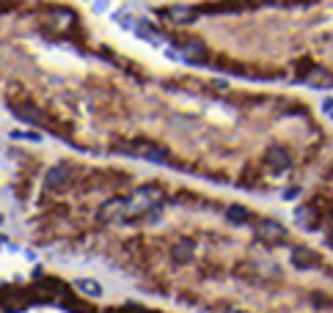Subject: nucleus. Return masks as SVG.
Wrapping results in <instances>:
<instances>
[{"mask_svg":"<svg viewBox=\"0 0 333 313\" xmlns=\"http://www.w3.org/2000/svg\"><path fill=\"white\" fill-rule=\"evenodd\" d=\"M256 234H259V239H264V242H281L284 239V226L275 220H262Z\"/></svg>","mask_w":333,"mask_h":313,"instance_id":"obj_1","label":"nucleus"},{"mask_svg":"<svg viewBox=\"0 0 333 313\" xmlns=\"http://www.w3.org/2000/svg\"><path fill=\"white\" fill-rule=\"evenodd\" d=\"M121 217H130V212H127V201H107L105 206H102V220H121Z\"/></svg>","mask_w":333,"mask_h":313,"instance_id":"obj_2","label":"nucleus"},{"mask_svg":"<svg viewBox=\"0 0 333 313\" xmlns=\"http://www.w3.org/2000/svg\"><path fill=\"white\" fill-rule=\"evenodd\" d=\"M135 36H141L144 42H149V44H154V47H162L165 44V36H160L157 30L152 28V25H146V22H135Z\"/></svg>","mask_w":333,"mask_h":313,"instance_id":"obj_3","label":"nucleus"},{"mask_svg":"<svg viewBox=\"0 0 333 313\" xmlns=\"http://www.w3.org/2000/svg\"><path fill=\"white\" fill-rule=\"evenodd\" d=\"M292 264H295L297 269H314L317 267V253H311V250H306V247H297L295 253H292Z\"/></svg>","mask_w":333,"mask_h":313,"instance_id":"obj_4","label":"nucleus"},{"mask_svg":"<svg viewBox=\"0 0 333 313\" xmlns=\"http://www.w3.org/2000/svg\"><path fill=\"white\" fill-rule=\"evenodd\" d=\"M306 85H311V88H330L333 77L325 69H311L309 74H306Z\"/></svg>","mask_w":333,"mask_h":313,"instance_id":"obj_5","label":"nucleus"},{"mask_svg":"<svg viewBox=\"0 0 333 313\" xmlns=\"http://www.w3.org/2000/svg\"><path fill=\"white\" fill-rule=\"evenodd\" d=\"M165 17H171L174 22H193L196 11L190 6H171V9H165Z\"/></svg>","mask_w":333,"mask_h":313,"instance_id":"obj_6","label":"nucleus"},{"mask_svg":"<svg viewBox=\"0 0 333 313\" xmlns=\"http://www.w3.org/2000/svg\"><path fill=\"white\" fill-rule=\"evenodd\" d=\"M267 162L273 168H287L289 165V154L284 151V148H273V151L267 154Z\"/></svg>","mask_w":333,"mask_h":313,"instance_id":"obj_7","label":"nucleus"},{"mask_svg":"<svg viewBox=\"0 0 333 313\" xmlns=\"http://www.w3.org/2000/svg\"><path fill=\"white\" fill-rule=\"evenodd\" d=\"M77 289L88 297H99V291H102L99 283H94V280H77Z\"/></svg>","mask_w":333,"mask_h":313,"instance_id":"obj_8","label":"nucleus"},{"mask_svg":"<svg viewBox=\"0 0 333 313\" xmlns=\"http://www.w3.org/2000/svg\"><path fill=\"white\" fill-rule=\"evenodd\" d=\"M229 220L237 223V226H242V223L248 220V212L242 206H232V209H229Z\"/></svg>","mask_w":333,"mask_h":313,"instance_id":"obj_9","label":"nucleus"},{"mask_svg":"<svg viewBox=\"0 0 333 313\" xmlns=\"http://www.w3.org/2000/svg\"><path fill=\"white\" fill-rule=\"evenodd\" d=\"M309 217H311V212H309V209H306V206H297V209H295V220L300 223V226H306V228H311Z\"/></svg>","mask_w":333,"mask_h":313,"instance_id":"obj_10","label":"nucleus"},{"mask_svg":"<svg viewBox=\"0 0 333 313\" xmlns=\"http://www.w3.org/2000/svg\"><path fill=\"white\" fill-rule=\"evenodd\" d=\"M50 181H52V184H64V181H66V173L61 171V168H55V171L50 173Z\"/></svg>","mask_w":333,"mask_h":313,"instance_id":"obj_11","label":"nucleus"},{"mask_svg":"<svg viewBox=\"0 0 333 313\" xmlns=\"http://www.w3.org/2000/svg\"><path fill=\"white\" fill-rule=\"evenodd\" d=\"M107 9V0H97V3H94V11H105Z\"/></svg>","mask_w":333,"mask_h":313,"instance_id":"obj_12","label":"nucleus"}]
</instances>
